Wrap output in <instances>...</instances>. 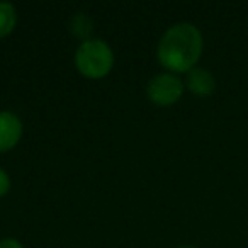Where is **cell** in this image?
Segmentation results:
<instances>
[{"instance_id":"obj_6","label":"cell","mask_w":248,"mask_h":248,"mask_svg":"<svg viewBox=\"0 0 248 248\" xmlns=\"http://www.w3.org/2000/svg\"><path fill=\"white\" fill-rule=\"evenodd\" d=\"M68 31L72 32V36L80 39V43L87 41V39L93 38V19L87 12H75L68 21Z\"/></svg>"},{"instance_id":"obj_8","label":"cell","mask_w":248,"mask_h":248,"mask_svg":"<svg viewBox=\"0 0 248 248\" xmlns=\"http://www.w3.org/2000/svg\"><path fill=\"white\" fill-rule=\"evenodd\" d=\"M11 187H12V179H11V175H9L7 170L0 167V199L7 196L9 190H11Z\"/></svg>"},{"instance_id":"obj_10","label":"cell","mask_w":248,"mask_h":248,"mask_svg":"<svg viewBox=\"0 0 248 248\" xmlns=\"http://www.w3.org/2000/svg\"><path fill=\"white\" fill-rule=\"evenodd\" d=\"M177 248H197V247H194V245H180V247H177Z\"/></svg>"},{"instance_id":"obj_4","label":"cell","mask_w":248,"mask_h":248,"mask_svg":"<svg viewBox=\"0 0 248 248\" xmlns=\"http://www.w3.org/2000/svg\"><path fill=\"white\" fill-rule=\"evenodd\" d=\"M24 135L21 116L11 109H0V153H7L19 145Z\"/></svg>"},{"instance_id":"obj_1","label":"cell","mask_w":248,"mask_h":248,"mask_svg":"<svg viewBox=\"0 0 248 248\" xmlns=\"http://www.w3.org/2000/svg\"><path fill=\"white\" fill-rule=\"evenodd\" d=\"M204 51V36L196 24L180 21L169 26L156 43V60L165 72L187 73L196 68Z\"/></svg>"},{"instance_id":"obj_3","label":"cell","mask_w":248,"mask_h":248,"mask_svg":"<svg viewBox=\"0 0 248 248\" xmlns=\"http://www.w3.org/2000/svg\"><path fill=\"white\" fill-rule=\"evenodd\" d=\"M186 92V85L180 75L172 72H160L153 75L146 83V97L150 102L160 107H169L177 104Z\"/></svg>"},{"instance_id":"obj_5","label":"cell","mask_w":248,"mask_h":248,"mask_svg":"<svg viewBox=\"0 0 248 248\" xmlns=\"http://www.w3.org/2000/svg\"><path fill=\"white\" fill-rule=\"evenodd\" d=\"M184 85H186V90H189L192 95L199 97V99H206V97L213 95L216 90V78H214L213 72L197 65L196 68L186 73Z\"/></svg>"},{"instance_id":"obj_2","label":"cell","mask_w":248,"mask_h":248,"mask_svg":"<svg viewBox=\"0 0 248 248\" xmlns=\"http://www.w3.org/2000/svg\"><path fill=\"white\" fill-rule=\"evenodd\" d=\"M73 63L80 75L90 80H99L112 72L116 56L112 46L106 39L93 36L87 41L78 43L73 55Z\"/></svg>"},{"instance_id":"obj_7","label":"cell","mask_w":248,"mask_h":248,"mask_svg":"<svg viewBox=\"0 0 248 248\" xmlns=\"http://www.w3.org/2000/svg\"><path fill=\"white\" fill-rule=\"evenodd\" d=\"M17 21H19L17 7L12 2L0 0V39L7 38L9 34L14 32Z\"/></svg>"},{"instance_id":"obj_9","label":"cell","mask_w":248,"mask_h":248,"mask_svg":"<svg viewBox=\"0 0 248 248\" xmlns=\"http://www.w3.org/2000/svg\"><path fill=\"white\" fill-rule=\"evenodd\" d=\"M0 248H26V247L21 240H17V238L7 236V238H2V240H0Z\"/></svg>"}]
</instances>
